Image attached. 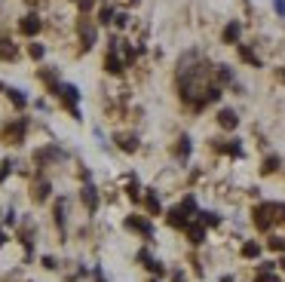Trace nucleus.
I'll return each instance as SVG.
<instances>
[{"mask_svg": "<svg viewBox=\"0 0 285 282\" xmlns=\"http://www.w3.org/2000/svg\"><path fill=\"white\" fill-rule=\"evenodd\" d=\"M285 218V206H276V202H267V206H258L255 209V224L261 230H267L273 221H279Z\"/></svg>", "mask_w": 285, "mask_h": 282, "instance_id": "1", "label": "nucleus"}, {"mask_svg": "<svg viewBox=\"0 0 285 282\" xmlns=\"http://www.w3.org/2000/svg\"><path fill=\"white\" fill-rule=\"evenodd\" d=\"M65 101H67V108H71V114L74 117H80V110H77V98H80V92H77V86H71V83H62L59 89H55Z\"/></svg>", "mask_w": 285, "mask_h": 282, "instance_id": "2", "label": "nucleus"}, {"mask_svg": "<svg viewBox=\"0 0 285 282\" xmlns=\"http://www.w3.org/2000/svg\"><path fill=\"white\" fill-rule=\"evenodd\" d=\"M19 31L25 34V37H34V34L40 31V19L37 16H25V19L19 22Z\"/></svg>", "mask_w": 285, "mask_h": 282, "instance_id": "3", "label": "nucleus"}, {"mask_svg": "<svg viewBox=\"0 0 285 282\" xmlns=\"http://www.w3.org/2000/svg\"><path fill=\"white\" fill-rule=\"evenodd\" d=\"M80 37H83V49H89V46H92V43H95V28L89 25L86 19L80 22Z\"/></svg>", "mask_w": 285, "mask_h": 282, "instance_id": "4", "label": "nucleus"}, {"mask_svg": "<svg viewBox=\"0 0 285 282\" xmlns=\"http://www.w3.org/2000/svg\"><path fill=\"white\" fill-rule=\"evenodd\" d=\"M83 202H86V209H89V212H95V209H98V194H95V187H92V184H86V187H83Z\"/></svg>", "mask_w": 285, "mask_h": 282, "instance_id": "5", "label": "nucleus"}, {"mask_svg": "<svg viewBox=\"0 0 285 282\" xmlns=\"http://www.w3.org/2000/svg\"><path fill=\"white\" fill-rule=\"evenodd\" d=\"M218 123H221V126L224 129H236V123H239V117H236V110H221V114H218Z\"/></svg>", "mask_w": 285, "mask_h": 282, "instance_id": "6", "label": "nucleus"}, {"mask_svg": "<svg viewBox=\"0 0 285 282\" xmlns=\"http://www.w3.org/2000/svg\"><path fill=\"white\" fill-rule=\"evenodd\" d=\"M126 224H129L132 230H138V233H144V236H153V227H151V224H147L144 218H129Z\"/></svg>", "mask_w": 285, "mask_h": 282, "instance_id": "7", "label": "nucleus"}, {"mask_svg": "<svg viewBox=\"0 0 285 282\" xmlns=\"http://www.w3.org/2000/svg\"><path fill=\"white\" fill-rule=\"evenodd\" d=\"M105 67H108L110 74H120V71H123V62L117 59V52H113V49H110V55L105 59Z\"/></svg>", "mask_w": 285, "mask_h": 282, "instance_id": "8", "label": "nucleus"}, {"mask_svg": "<svg viewBox=\"0 0 285 282\" xmlns=\"http://www.w3.org/2000/svg\"><path fill=\"white\" fill-rule=\"evenodd\" d=\"M236 40H239V25L230 22V25L224 28V43H236Z\"/></svg>", "mask_w": 285, "mask_h": 282, "instance_id": "9", "label": "nucleus"}, {"mask_svg": "<svg viewBox=\"0 0 285 282\" xmlns=\"http://www.w3.org/2000/svg\"><path fill=\"white\" fill-rule=\"evenodd\" d=\"M138 258L144 261V267H147V270H153V273H163V264H156V261H153V258L147 255V252H138Z\"/></svg>", "mask_w": 285, "mask_h": 282, "instance_id": "10", "label": "nucleus"}, {"mask_svg": "<svg viewBox=\"0 0 285 282\" xmlns=\"http://www.w3.org/2000/svg\"><path fill=\"white\" fill-rule=\"evenodd\" d=\"M22 135H25V120H19V123H16V126H13V129H9V138H13L16 144L22 141Z\"/></svg>", "mask_w": 285, "mask_h": 282, "instance_id": "11", "label": "nucleus"}, {"mask_svg": "<svg viewBox=\"0 0 285 282\" xmlns=\"http://www.w3.org/2000/svg\"><path fill=\"white\" fill-rule=\"evenodd\" d=\"M120 148H123V151H135V148H138L135 135H120Z\"/></svg>", "mask_w": 285, "mask_h": 282, "instance_id": "12", "label": "nucleus"}, {"mask_svg": "<svg viewBox=\"0 0 285 282\" xmlns=\"http://www.w3.org/2000/svg\"><path fill=\"white\" fill-rule=\"evenodd\" d=\"M46 196H49V184H46V181H40L37 187H34V199H40V202H43Z\"/></svg>", "mask_w": 285, "mask_h": 282, "instance_id": "13", "label": "nucleus"}, {"mask_svg": "<svg viewBox=\"0 0 285 282\" xmlns=\"http://www.w3.org/2000/svg\"><path fill=\"white\" fill-rule=\"evenodd\" d=\"M9 98H13L16 108H25V101H28L25 95H22V89H9Z\"/></svg>", "mask_w": 285, "mask_h": 282, "instance_id": "14", "label": "nucleus"}, {"mask_svg": "<svg viewBox=\"0 0 285 282\" xmlns=\"http://www.w3.org/2000/svg\"><path fill=\"white\" fill-rule=\"evenodd\" d=\"M184 156H190V138H181L178 144V160H184Z\"/></svg>", "mask_w": 285, "mask_h": 282, "instance_id": "15", "label": "nucleus"}, {"mask_svg": "<svg viewBox=\"0 0 285 282\" xmlns=\"http://www.w3.org/2000/svg\"><path fill=\"white\" fill-rule=\"evenodd\" d=\"M98 22H101V25H108V22H113V9H110V6H101V13H98Z\"/></svg>", "mask_w": 285, "mask_h": 282, "instance_id": "16", "label": "nucleus"}, {"mask_svg": "<svg viewBox=\"0 0 285 282\" xmlns=\"http://www.w3.org/2000/svg\"><path fill=\"white\" fill-rule=\"evenodd\" d=\"M239 52H242V59H245V62H252L255 67H261V62L255 59V52H252V49H248V46H239Z\"/></svg>", "mask_w": 285, "mask_h": 282, "instance_id": "17", "label": "nucleus"}, {"mask_svg": "<svg viewBox=\"0 0 285 282\" xmlns=\"http://www.w3.org/2000/svg\"><path fill=\"white\" fill-rule=\"evenodd\" d=\"M242 255H245V258H258V255H261V245H258V242H248L245 249H242Z\"/></svg>", "mask_w": 285, "mask_h": 282, "instance_id": "18", "label": "nucleus"}, {"mask_svg": "<svg viewBox=\"0 0 285 282\" xmlns=\"http://www.w3.org/2000/svg\"><path fill=\"white\" fill-rule=\"evenodd\" d=\"M147 209H151L153 215L159 212V199H156V194H151V196H147Z\"/></svg>", "mask_w": 285, "mask_h": 282, "instance_id": "19", "label": "nucleus"}, {"mask_svg": "<svg viewBox=\"0 0 285 282\" xmlns=\"http://www.w3.org/2000/svg\"><path fill=\"white\" fill-rule=\"evenodd\" d=\"M31 59H43V46H40V43H31Z\"/></svg>", "mask_w": 285, "mask_h": 282, "instance_id": "20", "label": "nucleus"}, {"mask_svg": "<svg viewBox=\"0 0 285 282\" xmlns=\"http://www.w3.org/2000/svg\"><path fill=\"white\" fill-rule=\"evenodd\" d=\"M276 166H279V160H276V156H270V160H267V166H264V172H273Z\"/></svg>", "mask_w": 285, "mask_h": 282, "instance_id": "21", "label": "nucleus"}, {"mask_svg": "<svg viewBox=\"0 0 285 282\" xmlns=\"http://www.w3.org/2000/svg\"><path fill=\"white\" fill-rule=\"evenodd\" d=\"M273 3H276V13L285 16V0H273Z\"/></svg>", "mask_w": 285, "mask_h": 282, "instance_id": "22", "label": "nucleus"}, {"mask_svg": "<svg viewBox=\"0 0 285 282\" xmlns=\"http://www.w3.org/2000/svg\"><path fill=\"white\" fill-rule=\"evenodd\" d=\"M258 282H279L276 276H270V273H264V276H258Z\"/></svg>", "mask_w": 285, "mask_h": 282, "instance_id": "23", "label": "nucleus"}, {"mask_svg": "<svg viewBox=\"0 0 285 282\" xmlns=\"http://www.w3.org/2000/svg\"><path fill=\"white\" fill-rule=\"evenodd\" d=\"M0 245H3V230H0Z\"/></svg>", "mask_w": 285, "mask_h": 282, "instance_id": "24", "label": "nucleus"}, {"mask_svg": "<svg viewBox=\"0 0 285 282\" xmlns=\"http://www.w3.org/2000/svg\"><path fill=\"white\" fill-rule=\"evenodd\" d=\"M282 80H285V71H282Z\"/></svg>", "mask_w": 285, "mask_h": 282, "instance_id": "25", "label": "nucleus"}, {"mask_svg": "<svg viewBox=\"0 0 285 282\" xmlns=\"http://www.w3.org/2000/svg\"><path fill=\"white\" fill-rule=\"evenodd\" d=\"M282 270H285V261H282Z\"/></svg>", "mask_w": 285, "mask_h": 282, "instance_id": "26", "label": "nucleus"}]
</instances>
